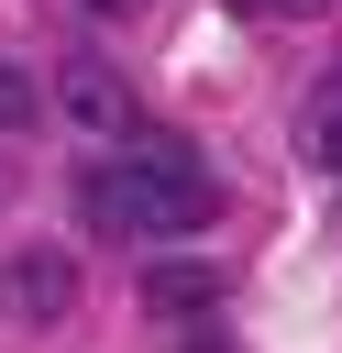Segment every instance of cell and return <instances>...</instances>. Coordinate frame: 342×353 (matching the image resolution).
I'll list each match as a JSON object with an SVG mask.
<instances>
[{
  "mask_svg": "<svg viewBox=\"0 0 342 353\" xmlns=\"http://www.w3.org/2000/svg\"><path fill=\"white\" fill-rule=\"evenodd\" d=\"M66 298H77V254H66V243H22V254L0 265V320H11V331H55Z\"/></svg>",
  "mask_w": 342,
  "mask_h": 353,
  "instance_id": "7a4b0ae2",
  "label": "cell"
},
{
  "mask_svg": "<svg viewBox=\"0 0 342 353\" xmlns=\"http://www.w3.org/2000/svg\"><path fill=\"white\" fill-rule=\"evenodd\" d=\"M55 99H66L77 132H110V143L132 132V88H121V66H99V55H77V66L55 77Z\"/></svg>",
  "mask_w": 342,
  "mask_h": 353,
  "instance_id": "3957f363",
  "label": "cell"
},
{
  "mask_svg": "<svg viewBox=\"0 0 342 353\" xmlns=\"http://www.w3.org/2000/svg\"><path fill=\"white\" fill-rule=\"evenodd\" d=\"M121 188H132V232L143 243H188V232L221 221V176L177 132H121Z\"/></svg>",
  "mask_w": 342,
  "mask_h": 353,
  "instance_id": "6da1fadb",
  "label": "cell"
},
{
  "mask_svg": "<svg viewBox=\"0 0 342 353\" xmlns=\"http://www.w3.org/2000/svg\"><path fill=\"white\" fill-rule=\"evenodd\" d=\"M177 353H232V342H221L210 320H188V342H177Z\"/></svg>",
  "mask_w": 342,
  "mask_h": 353,
  "instance_id": "30bf717a",
  "label": "cell"
},
{
  "mask_svg": "<svg viewBox=\"0 0 342 353\" xmlns=\"http://www.w3.org/2000/svg\"><path fill=\"white\" fill-rule=\"evenodd\" d=\"M298 154H309L320 176H342V77L309 88V110H298Z\"/></svg>",
  "mask_w": 342,
  "mask_h": 353,
  "instance_id": "8992f818",
  "label": "cell"
},
{
  "mask_svg": "<svg viewBox=\"0 0 342 353\" xmlns=\"http://www.w3.org/2000/svg\"><path fill=\"white\" fill-rule=\"evenodd\" d=\"M143 309H154V320H210V309H221V265L154 254V265H143Z\"/></svg>",
  "mask_w": 342,
  "mask_h": 353,
  "instance_id": "277c9868",
  "label": "cell"
},
{
  "mask_svg": "<svg viewBox=\"0 0 342 353\" xmlns=\"http://www.w3.org/2000/svg\"><path fill=\"white\" fill-rule=\"evenodd\" d=\"M33 110H44L33 66H11V55H0V132H33Z\"/></svg>",
  "mask_w": 342,
  "mask_h": 353,
  "instance_id": "52a82bcc",
  "label": "cell"
},
{
  "mask_svg": "<svg viewBox=\"0 0 342 353\" xmlns=\"http://www.w3.org/2000/svg\"><path fill=\"white\" fill-rule=\"evenodd\" d=\"M88 22H132V11H154V0H77Z\"/></svg>",
  "mask_w": 342,
  "mask_h": 353,
  "instance_id": "9c48e42d",
  "label": "cell"
},
{
  "mask_svg": "<svg viewBox=\"0 0 342 353\" xmlns=\"http://www.w3.org/2000/svg\"><path fill=\"white\" fill-rule=\"evenodd\" d=\"M232 11H254V22H298V11H320V0H232Z\"/></svg>",
  "mask_w": 342,
  "mask_h": 353,
  "instance_id": "ba28073f",
  "label": "cell"
},
{
  "mask_svg": "<svg viewBox=\"0 0 342 353\" xmlns=\"http://www.w3.org/2000/svg\"><path fill=\"white\" fill-rule=\"evenodd\" d=\"M66 188H77V221H88V232H132V188H121V154H110V165H77ZM132 243H143V232H132Z\"/></svg>",
  "mask_w": 342,
  "mask_h": 353,
  "instance_id": "5b68a950",
  "label": "cell"
}]
</instances>
